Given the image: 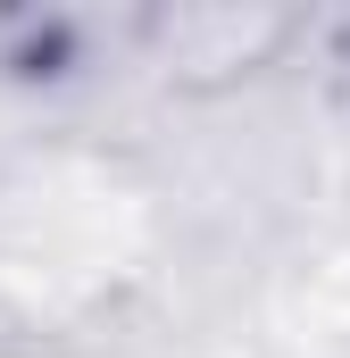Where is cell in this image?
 Listing matches in <instances>:
<instances>
[{"label": "cell", "mask_w": 350, "mask_h": 358, "mask_svg": "<svg viewBox=\"0 0 350 358\" xmlns=\"http://www.w3.org/2000/svg\"><path fill=\"white\" fill-rule=\"evenodd\" d=\"M300 42H309V17L259 8V0H192V8H150V17L125 25V59L183 100H217V92L259 84Z\"/></svg>", "instance_id": "cell-1"}]
</instances>
